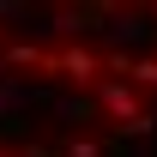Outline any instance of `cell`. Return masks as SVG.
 <instances>
[{"label": "cell", "mask_w": 157, "mask_h": 157, "mask_svg": "<svg viewBox=\"0 0 157 157\" xmlns=\"http://www.w3.org/2000/svg\"><path fill=\"white\" fill-rule=\"evenodd\" d=\"M103 109H109L121 127H133V121H139V97H133V85H103Z\"/></svg>", "instance_id": "cell-1"}, {"label": "cell", "mask_w": 157, "mask_h": 157, "mask_svg": "<svg viewBox=\"0 0 157 157\" xmlns=\"http://www.w3.org/2000/svg\"><path fill=\"white\" fill-rule=\"evenodd\" d=\"M48 67H55L60 78H78V85H85V78H97V55H91V48H67V55H55Z\"/></svg>", "instance_id": "cell-2"}, {"label": "cell", "mask_w": 157, "mask_h": 157, "mask_svg": "<svg viewBox=\"0 0 157 157\" xmlns=\"http://www.w3.org/2000/svg\"><path fill=\"white\" fill-rule=\"evenodd\" d=\"M6 60H12V67H36L42 55H36V48H30V42H18V48H12V55H6Z\"/></svg>", "instance_id": "cell-3"}, {"label": "cell", "mask_w": 157, "mask_h": 157, "mask_svg": "<svg viewBox=\"0 0 157 157\" xmlns=\"http://www.w3.org/2000/svg\"><path fill=\"white\" fill-rule=\"evenodd\" d=\"M133 78H139V85H157V60H139V67H133Z\"/></svg>", "instance_id": "cell-4"}, {"label": "cell", "mask_w": 157, "mask_h": 157, "mask_svg": "<svg viewBox=\"0 0 157 157\" xmlns=\"http://www.w3.org/2000/svg\"><path fill=\"white\" fill-rule=\"evenodd\" d=\"M67 157H97V145H91V139H73V145H67Z\"/></svg>", "instance_id": "cell-5"}, {"label": "cell", "mask_w": 157, "mask_h": 157, "mask_svg": "<svg viewBox=\"0 0 157 157\" xmlns=\"http://www.w3.org/2000/svg\"><path fill=\"white\" fill-rule=\"evenodd\" d=\"M0 157H6V151H0Z\"/></svg>", "instance_id": "cell-6"}]
</instances>
